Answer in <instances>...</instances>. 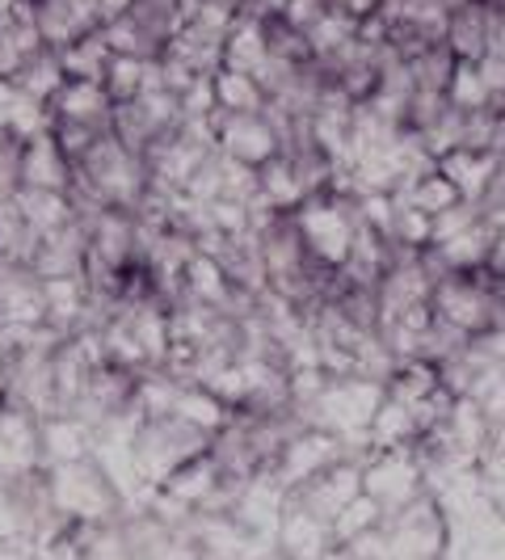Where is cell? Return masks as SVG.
Returning <instances> with one entry per match:
<instances>
[{
  "instance_id": "7a4b0ae2",
  "label": "cell",
  "mask_w": 505,
  "mask_h": 560,
  "mask_svg": "<svg viewBox=\"0 0 505 560\" xmlns=\"http://www.w3.org/2000/svg\"><path fill=\"white\" fill-rule=\"evenodd\" d=\"M430 312L455 334L484 337L505 316V295L502 287L484 275V266L480 270H447L434 282Z\"/></svg>"
},
{
  "instance_id": "52a82bcc",
  "label": "cell",
  "mask_w": 505,
  "mask_h": 560,
  "mask_svg": "<svg viewBox=\"0 0 505 560\" xmlns=\"http://www.w3.org/2000/svg\"><path fill=\"white\" fill-rule=\"evenodd\" d=\"M350 451H345V443L337 439V434H329V430H320V425H300L291 439H286V447H282V455L274 459V477H279V485L286 489V493H295L300 485H308L312 477H320L325 468H333L337 459H345Z\"/></svg>"
},
{
  "instance_id": "603a6c76",
  "label": "cell",
  "mask_w": 505,
  "mask_h": 560,
  "mask_svg": "<svg viewBox=\"0 0 505 560\" xmlns=\"http://www.w3.org/2000/svg\"><path fill=\"white\" fill-rule=\"evenodd\" d=\"M366 443L371 451H392V447H413L418 443V418L404 400L384 393L375 418H371V430H366Z\"/></svg>"
},
{
  "instance_id": "4fadbf2b",
  "label": "cell",
  "mask_w": 505,
  "mask_h": 560,
  "mask_svg": "<svg viewBox=\"0 0 505 560\" xmlns=\"http://www.w3.org/2000/svg\"><path fill=\"white\" fill-rule=\"evenodd\" d=\"M497 22H502V13H497V9H489L484 0H468V4L450 9L447 47L455 51V59L477 63L480 56H489V47L497 43Z\"/></svg>"
},
{
  "instance_id": "d590c367",
  "label": "cell",
  "mask_w": 505,
  "mask_h": 560,
  "mask_svg": "<svg viewBox=\"0 0 505 560\" xmlns=\"http://www.w3.org/2000/svg\"><path fill=\"white\" fill-rule=\"evenodd\" d=\"M400 202V198H396ZM392 245L400 249H413V253H425L434 245V220L430 215H421L418 207H409V202H400L396 207V224H392V236H388Z\"/></svg>"
},
{
  "instance_id": "7402d4cb",
  "label": "cell",
  "mask_w": 505,
  "mask_h": 560,
  "mask_svg": "<svg viewBox=\"0 0 505 560\" xmlns=\"http://www.w3.org/2000/svg\"><path fill=\"white\" fill-rule=\"evenodd\" d=\"M270 63V43H266V22L257 13H240L236 26L227 30L224 43V68L232 72H249V77H261Z\"/></svg>"
},
{
  "instance_id": "5bb4252c",
  "label": "cell",
  "mask_w": 505,
  "mask_h": 560,
  "mask_svg": "<svg viewBox=\"0 0 505 560\" xmlns=\"http://www.w3.org/2000/svg\"><path fill=\"white\" fill-rule=\"evenodd\" d=\"M84 257H89V236H84V228L72 220V224L59 228V232L38 236V249H34L30 270H34L43 282L47 279H81Z\"/></svg>"
},
{
  "instance_id": "d6a6232c",
  "label": "cell",
  "mask_w": 505,
  "mask_h": 560,
  "mask_svg": "<svg viewBox=\"0 0 505 560\" xmlns=\"http://www.w3.org/2000/svg\"><path fill=\"white\" fill-rule=\"evenodd\" d=\"M455 63H459V59H455V51H450L447 43H438V47H425L421 56L409 59L413 89H425V93H447Z\"/></svg>"
},
{
  "instance_id": "cb8c5ba5",
  "label": "cell",
  "mask_w": 505,
  "mask_h": 560,
  "mask_svg": "<svg viewBox=\"0 0 505 560\" xmlns=\"http://www.w3.org/2000/svg\"><path fill=\"white\" fill-rule=\"evenodd\" d=\"M156 84H161V68H156V59H143V56H114L106 77H102V89L110 93L114 106L136 102L140 93L156 89Z\"/></svg>"
},
{
  "instance_id": "44dd1931",
  "label": "cell",
  "mask_w": 505,
  "mask_h": 560,
  "mask_svg": "<svg viewBox=\"0 0 505 560\" xmlns=\"http://www.w3.org/2000/svg\"><path fill=\"white\" fill-rule=\"evenodd\" d=\"M84 312H89V287L81 279H47L43 282V325H51L56 334H77L84 329Z\"/></svg>"
},
{
  "instance_id": "f1b7e54d",
  "label": "cell",
  "mask_w": 505,
  "mask_h": 560,
  "mask_svg": "<svg viewBox=\"0 0 505 560\" xmlns=\"http://www.w3.org/2000/svg\"><path fill=\"white\" fill-rule=\"evenodd\" d=\"M396 198H400V202H409V207H418L421 215H430V220L447 215L450 207H459V202H463V198H459V190H455L447 177L438 173V165L425 168V173H421L413 186L396 190Z\"/></svg>"
},
{
  "instance_id": "277c9868",
  "label": "cell",
  "mask_w": 505,
  "mask_h": 560,
  "mask_svg": "<svg viewBox=\"0 0 505 560\" xmlns=\"http://www.w3.org/2000/svg\"><path fill=\"white\" fill-rule=\"evenodd\" d=\"M47 493H51L56 514L68 518V523H110V518L122 514L114 485L93 459L47 468Z\"/></svg>"
},
{
  "instance_id": "5b68a950",
  "label": "cell",
  "mask_w": 505,
  "mask_h": 560,
  "mask_svg": "<svg viewBox=\"0 0 505 560\" xmlns=\"http://www.w3.org/2000/svg\"><path fill=\"white\" fill-rule=\"evenodd\" d=\"M295 224L304 232L308 249L325 261V266H345L350 257V245H354V232H359V207H354V195H337V190H320L312 195L308 202H300L295 211Z\"/></svg>"
},
{
  "instance_id": "7bdbcfd3",
  "label": "cell",
  "mask_w": 505,
  "mask_h": 560,
  "mask_svg": "<svg viewBox=\"0 0 505 560\" xmlns=\"http://www.w3.org/2000/svg\"><path fill=\"white\" fill-rule=\"evenodd\" d=\"M9 363V346H4V337H0V366Z\"/></svg>"
},
{
  "instance_id": "6da1fadb",
  "label": "cell",
  "mask_w": 505,
  "mask_h": 560,
  "mask_svg": "<svg viewBox=\"0 0 505 560\" xmlns=\"http://www.w3.org/2000/svg\"><path fill=\"white\" fill-rule=\"evenodd\" d=\"M77 182L89 186L106 207H118V211H143V202L152 198L148 156H140L127 143L114 140L110 127L84 152V161L77 165Z\"/></svg>"
},
{
  "instance_id": "d4e9b609",
  "label": "cell",
  "mask_w": 505,
  "mask_h": 560,
  "mask_svg": "<svg viewBox=\"0 0 505 560\" xmlns=\"http://www.w3.org/2000/svg\"><path fill=\"white\" fill-rule=\"evenodd\" d=\"M211 84H215V110H224V114H266V106H270L261 81L249 77V72L220 68V72L211 77Z\"/></svg>"
},
{
  "instance_id": "60d3db41",
  "label": "cell",
  "mask_w": 505,
  "mask_h": 560,
  "mask_svg": "<svg viewBox=\"0 0 505 560\" xmlns=\"http://www.w3.org/2000/svg\"><path fill=\"white\" fill-rule=\"evenodd\" d=\"M480 341H484V350H489V354H493V359L505 366V316L497 320V325H493V329H489V334L480 337Z\"/></svg>"
},
{
  "instance_id": "8992f818",
  "label": "cell",
  "mask_w": 505,
  "mask_h": 560,
  "mask_svg": "<svg viewBox=\"0 0 505 560\" xmlns=\"http://www.w3.org/2000/svg\"><path fill=\"white\" fill-rule=\"evenodd\" d=\"M363 493L375 498L384 518L404 510L409 502H418L425 493V477H421V459L413 447H392L375 451L363 464Z\"/></svg>"
},
{
  "instance_id": "3957f363",
  "label": "cell",
  "mask_w": 505,
  "mask_h": 560,
  "mask_svg": "<svg viewBox=\"0 0 505 560\" xmlns=\"http://www.w3.org/2000/svg\"><path fill=\"white\" fill-rule=\"evenodd\" d=\"M202 451H211V434L198 430L177 413L168 418H143L136 439H131V455H136V472L148 489H161L186 459H195Z\"/></svg>"
},
{
  "instance_id": "484cf974",
  "label": "cell",
  "mask_w": 505,
  "mask_h": 560,
  "mask_svg": "<svg viewBox=\"0 0 505 560\" xmlns=\"http://www.w3.org/2000/svg\"><path fill=\"white\" fill-rule=\"evenodd\" d=\"M68 84V72H63V63H59V51L51 47H43L38 56H30L22 68H17V77H13V89L17 93H26L34 102H56V93Z\"/></svg>"
},
{
  "instance_id": "ee69618b",
  "label": "cell",
  "mask_w": 505,
  "mask_h": 560,
  "mask_svg": "<svg viewBox=\"0 0 505 560\" xmlns=\"http://www.w3.org/2000/svg\"><path fill=\"white\" fill-rule=\"evenodd\" d=\"M30 4H38V0H30Z\"/></svg>"
},
{
  "instance_id": "836d02e7",
  "label": "cell",
  "mask_w": 505,
  "mask_h": 560,
  "mask_svg": "<svg viewBox=\"0 0 505 560\" xmlns=\"http://www.w3.org/2000/svg\"><path fill=\"white\" fill-rule=\"evenodd\" d=\"M354 34H359V22H354L350 13H341V9H325V18L308 30L312 59H325V56H333V51H341Z\"/></svg>"
},
{
  "instance_id": "d6986e66",
  "label": "cell",
  "mask_w": 505,
  "mask_h": 560,
  "mask_svg": "<svg viewBox=\"0 0 505 560\" xmlns=\"http://www.w3.org/2000/svg\"><path fill=\"white\" fill-rule=\"evenodd\" d=\"M493 236H497V224L480 215L477 224H468L463 232L434 241L430 253H434V261H438V270H443V275H447V270H480V266H484V257H489Z\"/></svg>"
},
{
  "instance_id": "1f68e13d",
  "label": "cell",
  "mask_w": 505,
  "mask_h": 560,
  "mask_svg": "<svg viewBox=\"0 0 505 560\" xmlns=\"http://www.w3.org/2000/svg\"><path fill=\"white\" fill-rule=\"evenodd\" d=\"M51 127H56V114L47 102H34L26 93H17L13 89V102H9V122H4V131L13 136V140H38V136H51Z\"/></svg>"
},
{
  "instance_id": "b9f144b4",
  "label": "cell",
  "mask_w": 505,
  "mask_h": 560,
  "mask_svg": "<svg viewBox=\"0 0 505 560\" xmlns=\"http://www.w3.org/2000/svg\"><path fill=\"white\" fill-rule=\"evenodd\" d=\"M9 102H13V81H0V131L9 122Z\"/></svg>"
},
{
  "instance_id": "ab89813d",
  "label": "cell",
  "mask_w": 505,
  "mask_h": 560,
  "mask_svg": "<svg viewBox=\"0 0 505 560\" xmlns=\"http://www.w3.org/2000/svg\"><path fill=\"white\" fill-rule=\"evenodd\" d=\"M329 9H341V13H350L354 22H366V18H375V13L384 9V0H329Z\"/></svg>"
},
{
  "instance_id": "f35d334b",
  "label": "cell",
  "mask_w": 505,
  "mask_h": 560,
  "mask_svg": "<svg viewBox=\"0 0 505 560\" xmlns=\"http://www.w3.org/2000/svg\"><path fill=\"white\" fill-rule=\"evenodd\" d=\"M484 275L497 282V287H502V295H505V228H497V236H493V245H489Z\"/></svg>"
},
{
  "instance_id": "4316f807",
  "label": "cell",
  "mask_w": 505,
  "mask_h": 560,
  "mask_svg": "<svg viewBox=\"0 0 505 560\" xmlns=\"http://www.w3.org/2000/svg\"><path fill=\"white\" fill-rule=\"evenodd\" d=\"M17 211L26 215V224L38 232V236H47V232H59V228H68L77 215H72V198L63 195V190H17Z\"/></svg>"
},
{
  "instance_id": "e575fe53",
  "label": "cell",
  "mask_w": 505,
  "mask_h": 560,
  "mask_svg": "<svg viewBox=\"0 0 505 560\" xmlns=\"http://www.w3.org/2000/svg\"><path fill=\"white\" fill-rule=\"evenodd\" d=\"M379 523H384L379 502H375V498H366V493H359V498H354V502L345 505L333 523H329V532H333V544H350V539H359V535L375 532Z\"/></svg>"
},
{
  "instance_id": "ba28073f",
  "label": "cell",
  "mask_w": 505,
  "mask_h": 560,
  "mask_svg": "<svg viewBox=\"0 0 505 560\" xmlns=\"http://www.w3.org/2000/svg\"><path fill=\"white\" fill-rule=\"evenodd\" d=\"M211 131H215V148L240 161V165L261 168L270 156L282 152L279 127L270 122V114H211Z\"/></svg>"
},
{
  "instance_id": "9c48e42d",
  "label": "cell",
  "mask_w": 505,
  "mask_h": 560,
  "mask_svg": "<svg viewBox=\"0 0 505 560\" xmlns=\"http://www.w3.org/2000/svg\"><path fill=\"white\" fill-rule=\"evenodd\" d=\"M363 493V459H337L333 468H325L320 477H312L308 485H300L295 493H291V502L312 510L316 518H325V523H333L337 514L345 510V505L354 502Z\"/></svg>"
},
{
  "instance_id": "8fae6325",
  "label": "cell",
  "mask_w": 505,
  "mask_h": 560,
  "mask_svg": "<svg viewBox=\"0 0 505 560\" xmlns=\"http://www.w3.org/2000/svg\"><path fill=\"white\" fill-rule=\"evenodd\" d=\"M84 228L89 236V257H97L110 270H127L136 257V211H118V207H102Z\"/></svg>"
},
{
  "instance_id": "2e32d148",
  "label": "cell",
  "mask_w": 505,
  "mask_h": 560,
  "mask_svg": "<svg viewBox=\"0 0 505 560\" xmlns=\"http://www.w3.org/2000/svg\"><path fill=\"white\" fill-rule=\"evenodd\" d=\"M38 439H43V468L93 459V430L77 413H51V418H43Z\"/></svg>"
},
{
  "instance_id": "f546056e",
  "label": "cell",
  "mask_w": 505,
  "mask_h": 560,
  "mask_svg": "<svg viewBox=\"0 0 505 560\" xmlns=\"http://www.w3.org/2000/svg\"><path fill=\"white\" fill-rule=\"evenodd\" d=\"M173 413H177L181 421H190V425H198V430H207V434H215V430L232 418V409H227L215 393H207L202 384H181Z\"/></svg>"
},
{
  "instance_id": "9a60e30c",
  "label": "cell",
  "mask_w": 505,
  "mask_h": 560,
  "mask_svg": "<svg viewBox=\"0 0 505 560\" xmlns=\"http://www.w3.org/2000/svg\"><path fill=\"white\" fill-rule=\"evenodd\" d=\"M127 18H131V26L140 30L143 56L156 59L177 38V30L190 22V4L186 0H131Z\"/></svg>"
},
{
  "instance_id": "8d00e7d4",
  "label": "cell",
  "mask_w": 505,
  "mask_h": 560,
  "mask_svg": "<svg viewBox=\"0 0 505 560\" xmlns=\"http://www.w3.org/2000/svg\"><path fill=\"white\" fill-rule=\"evenodd\" d=\"M325 9H329V0H282L279 18L286 26L300 30V34H308V30L325 18Z\"/></svg>"
},
{
  "instance_id": "ffe728a7",
  "label": "cell",
  "mask_w": 505,
  "mask_h": 560,
  "mask_svg": "<svg viewBox=\"0 0 505 560\" xmlns=\"http://www.w3.org/2000/svg\"><path fill=\"white\" fill-rule=\"evenodd\" d=\"M56 122H89V127H110L114 102L102 81H68L51 102Z\"/></svg>"
},
{
  "instance_id": "7c38bea8",
  "label": "cell",
  "mask_w": 505,
  "mask_h": 560,
  "mask_svg": "<svg viewBox=\"0 0 505 560\" xmlns=\"http://www.w3.org/2000/svg\"><path fill=\"white\" fill-rule=\"evenodd\" d=\"M77 168L63 156L56 136H38L22 143V161H17V190H72Z\"/></svg>"
},
{
  "instance_id": "30bf717a",
  "label": "cell",
  "mask_w": 505,
  "mask_h": 560,
  "mask_svg": "<svg viewBox=\"0 0 505 560\" xmlns=\"http://www.w3.org/2000/svg\"><path fill=\"white\" fill-rule=\"evenodd\" d=\"M34 30L43 38V47L63 51L81 34L102 30V13H97L93 0H38L34 4Z\"/></svg>"
},
{
  "instance_id": "4dcf8cb0",
  "label": "cell",
  "mask_w": 505,
  "mask_h": 560,
  "mask_svg": "<svg viewBox=\"0 0 505 560\" xmlns=\"http://www.w3.org/2000/svg\"><path fill=\"white\" fill-rule=\"evenodd\" d=\"M447 102L459 114L497 110V102H493L489 84H484V77H480V68H477V63H468V59H459V63H455V72H450Z\"/></svg>"
},
{
  "instance_id": "ac0fdd59",
  "label": "cell",
  "mask_w": 505,
  "mask_h": 560,
  "mask_svg": "<svg viewBox=\"0 0 505 560\" xmlns=\"http://www.w3.org/2000/svg\"><path fill=\"white\" fill-rule=\"evenodd\" d=\"M316 195L308 186V177L300 173V165L286 156V152H279V156H270L266 165L257 168V198L266 202V207H274V211H282V215H291L300 202H308V198Z\"/></svg>"
},
{
  "instance_id": "74e56055",
  "label": "cell",
  "mask_w": 505,
  "mask_h": 560,
  "mask_svg": "<svg viewBox=\"0 0 505 560\" xmlns=\"http://www.w3.org/2000/svg\"><path fill=\"white\" fill-rule=\"evenodd\" d=\"M480 77H484V84H489V93H493V102L502 106L505 102V51L502 47H489V56L477 59Z\"/></svg>"
},
{
  "instance_id": "e0dca14e",
  "label": "cell",
  "mask_w": 505,
  "mask_h": 560,
  "mask_svg": "<svg viewBox=\"0 0 505 560\" xmlns=\"http://www.w3.org/2000/svg\"><path fill=\"white\" fill-rule=\"evenodd\" d=\"M434 165L459 190L463 202H480V198L489 195L493 177H497V156L493 152H480V148H450Z\"/></svg>"
},
{
  "instance_id": "83f0119b",
  "label": "cell",
  "mask_w": 505,
  "mask_h": 560,
  "mask_svg": "<svg viewBox=\"0 0 505 560\" xmlns=\"http://www.w3.org/2000/svg\"><path fill=\"white\" fill-rule=\"evenodd\" d=\"M110 59H114V51L106 47L102 30H89V34H81L77 43H68V47L59 51V63H63L68 81H102L106 68H110Z\"/></svg>"
}]
</instances>
